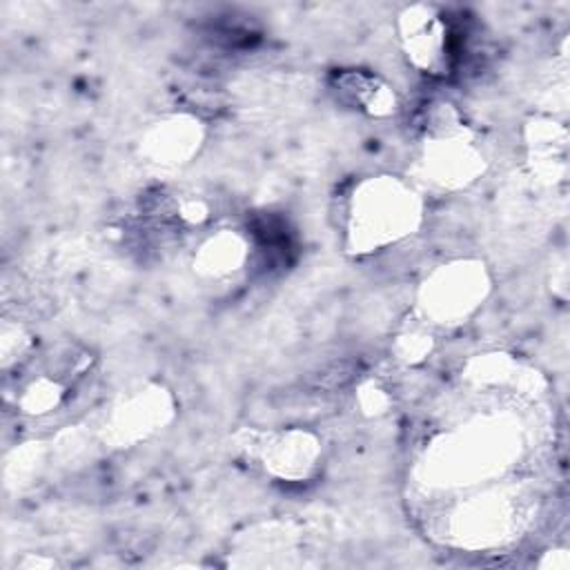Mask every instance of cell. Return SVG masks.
<instances>
[{"mask_svg": "<svg viewBox=\"0 0 570 570\" xmlns=\"http://www.w3.org/2000/svg\"><path fill=\"white\" fill-rule=\"evenodd\" d=\"M174 416V403L160 385L140 387L122 396L109 412L105 436L118 448L145 441Z\"/></svg>", "mask_w": 570, "mask_h": 570, "instance_id": "7", "label": "cell"}, {"mask_svg": "<svg viewBox=\"0 0 570 570\" xmlns=\"http://www.w3.org/2000/svg\"><path fill=\"white\" fill-rule=\"evenodd\" d=\"M338 91L361 111L374 118H387L399 109V96L379 76L363 71H345L338 76Z\"/></svg>", "mask_w": 570, "mask_h": 570, "instance_id": "11", "label": "cell"}, {"mask_svg": "<svg viewBox=\"0 0 570 570\" xmlns=\"http://www.w3.org/2000/svg\"><path fill=\"white\" fill-rule=\"evenodd\" d=\"M203 142V127L196 118L178 114L151 125L142 136L145 158L163 169L189 163Z\"/></svg>", "mask_w": 570, "mask_h": 570, "instance_id": "8", "label": "cell"}, {"mask_svg": "<svg viewBox=\"0 0 570 570\" xmlns=\"http://www.w3.org/2000/svg\"><path fill=\"white\" fill-rule=\"evenodd\" d=\"M358 407L363 414L367 416H381L390 410V392L379 383V381H365L361 387H358Z\"/></svg>", "mask_w": 570, "mask_h": 570, "instance_id": "13", "label": "cell"}, {"mask_svg": "<svg viewBox=\"0 0 570 570\" xmlns=\"http://www.w3.org/2000/svg\"><path fill=\"white\" fill-rule=\"evenodd\" d=\"M399 42L410 65L423 73H443L450 62V31L432 4H412L399 13Z\"/></svg>", "mask_w": 570, "mask_h": 570, "instance_id": "6", "label": "cell"}, {"mask_svg": "<svg viewBox=\"0 0 570 570\" xmlns=\"http://www.w3.org/2000/svg\"><path fill=\"white\" fill-rule=\"evenodd\" d=\"M512 428L499 425V421H474L465 430H454L439 439L425 461L430 474L443 476L441 483L468 485L476 476L490 479L501 472L512 456Z\"/></svg>", "mask_w": 570, "mask_h": 570, "instance_id": "2", "label": "cell"}, {"mask_svg": "<svg viewBox=\"0 0 570 570\" xmlns=\"http://www.w3.org/2000/svg\"><path fill=\"white\" fill-rule=\"evenodd\" d=\"M421 220V196L407 183L394 176L365 178L347 205L345 247L354 254L379 252L414 234Z\"/></svg>", "mask_w": 570, "mask_h": 570, "instance_id": "1", "label": "cell"}, {"mask_svg": "<svg viewBox=\"0 0 570 570\" xmlns=\"http://www.w3.org/2000/svg\"><path fill=\"white\" fill-rule=\"evenodd\" d=\"M490 292V276L479 261H450L434 267L419 289V309L428 325H459Z\"/></svg>", "mask_w": 570, "mask_h": 570, "instance_id": "4", "label": "cell"}, {"mask_svg": "<svg viewBox=\"0 0 570 570\" xmlns=\"http://www.w3.org/2000/svg\"><path fill=\"white\" fill-rule=\"evenodd\" d=\"M485 169L483 151L450 105H441L425 127L416 176L432 189L454 191L474 183Z\"/></svg>", "mask_w": 570, "mask_h": 570, "instance_id": "3", "label": "cell"}, {"mask_svg": "<svg viewBox=\"0 0 570 570\" xmlns=\"http://www.w3.org/2000/svg\"><path fill=\"white\" fill-rule=\"evenodd\" d=\"M249 454L269 476L281 481H305L316 472L323 459V448L316 434L301 428H287L256 434Z\"/></svg>", "mask_w": 570, "mask_h": 570, "instance_id": "5", "label": "cell"}, {"mask_svg": "<svg viewBox=\"0 0 570 570\" xmlns=\"http://www.w3.org/2000/svg\"><path fill=\"white\" fill-rule=\"evenodd\" d=\"M394 354L399 361L407 365H416L425 361L434 350V336L428 323H414L403 327L394 338Z\"/></svg>", "mask_w": 570, "mask_h": 570, "instance_id": "12", "label": "cell"}, {"mask_svg": "<svg viewBox=\"0 0 570 570\" xmlns=\"http://www.w3.org/2000/svg\"><path fill=\"white\" fill-rule=\"evenodd\" d=\"M512 499L514 497H503L499 492H483L468 499L454 512V534L474 546L494 541L514 519Z\"/></svg>", "mask_w": 570, "mask_h": 570, "instance_id": "9", "label": "cell"}, {"mask_svg": "<svg viewBox=\"0 0 570 570\" xmlns=\"http://www.w3.org/2000/svg\"><path fill=\"white\" fill-rule=\"evenodd\" d=\"M249 238L236 229H218L205 236L194 254V269L203 278L227 281L249 263Z\"/></svg>", "mask_w": 570, "mask_h": 570, "instance_id": "10", "label": "cell"}]
</instances>
